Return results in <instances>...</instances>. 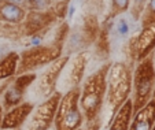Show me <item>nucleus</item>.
I'll return each mask as SVG.
<instances>
[{
  "mask_svg": "<svg viewBox=\"0 0 155 130\" xmlns=\"http://www.w3.org/2000/svg\"><path fill=\"white\" fill-rule=\"evenodd\" d=\"M155 85V66L152 54L137 62L135 71L132 75V93L130 101L133 107V114L141 107H144L151 100L152 89Z\"/></svg>",
  "mask_w": 155,
  "mask_h": 130,
  "instance_id": "obj_3",
  "label": "nucleus"
},
{
  "mask_svg": "<svg viewBox=\"0 0 155 130\" xmlns=\"http://www.w3.org/2000/svg\"><path fill=\"white\" fill-rule=\"evenodd\" d=\"M62 93L56 90L51 97L40 101L33 108L24 125V130H50L54 125V118Z\"/></svg>",
  "mask_w": 155,
  "mask_h": 130,
  "instance_id": "obj_8",
  "label": "nucleus"
},
{
  "mask_svg": "<svg viewBox=\"0 0 155 130\" xmlns=\"http://www.w3.org/2000/svg\"><path fill=\"white\" fill-rule=\"evenodd\" d=\"M132 75H133V70H132L130 63L115 62L108 67L107 90H106V100L103 110H106L110 119L122 107V104L130 99Z\"/></svg>",
  "mask_w": 155,
  "mask_h": 130,
  "instance_id": "obj_2",
  "label": "nucleus"
},
{
  "mask_svg": "<svg viewBox=\"0 0 155 130\" xmlns=\"http://www.w3.org/2000/svg\"><path fill=\"white\" fill-rule=\"evenodd\" d=\"M62 44L54 43L51 45H35L32 48L24 51L19 55V63H18L17 75L25 74V73H33L37 69L48 66L61 58Z\"/></svg>",
  "mask_w": 155,
  "mask_h": 130,
  "instance_id": "obj_5",
  "label": "nucleus"
},
{
  "mask_svg": "<svg viewBox=\"0 0 155 130\" xmlns=\"http://www.w3.org/2000/svg\"><path fill=\"white\" fill-rule=\"evenodd\" d=\"M152 130H155V125H154V127H152Z\"/></svg>",
  "mask_w": 155,
  "mask_h": 130,
  "instance_id": "obj_26",
  "label": "nucleus"
},
{
  "mask_svg": "<svg viewBox=\"0 0 155 130\" xmlns=\"http://www.w3.org/2000/svg\"><path fill=\"white\" fill-rule=\"evenodd\" d=\"M80 88L62 93L54 118V130H77L84 125L80 108Z\"/></svg>",
  "mask_w": 155,
  "mask_h": 130,
  "instance_id": "obj_4",
  "label": "nucleus"
},
{
  "mask_svg": "<svg viewBox=\"0 0 155 130\" xmlns=\"http://www.w3.org/2000/svg\"><path fill=\"white\" fill-rule=\"evenodd\" d=\"M89 59H91V55L88 51L80 52L73 58H69L68 64L64 66L58 81L59 92L64 93L68 90L80 88L82 80L85 78V70L89 63Z\"/></svg>",
  "mask_w": 155,
  "mask_h": 130,
  "instance_id": "obj_9",
  "label": "nucleus"
},
{
  "mask_svg": "<svg viewBox=\"0 0 155 130\" xmlns=\"http://www.w3.org/2000/svg\"><path fill=\"white\" fill-rule=\"evenodd\" d=\"M130 32H132V23H130V21H129L128 18L124 17V14L120 15V17H118V19L115 21L114 33L120 38H125V37H128V36L130 34Z\"/></svg>",
  "mask_w": 155,
  "mask_h": 130,
  "instance_id": "obj_17",
  "label": "nucleus"
},
{
  "mask_svg": "<svg viewBox=\"0 0 155 130\" xmlns=\"http://www.w3.org/2000/svg\"><path fill=\"white\" fill-rule=\"evenodd\" d=\"M2 90H3V85L0 86V93H2ZM3 114H4L3 107H2V104H0V123H2V118H3Z\"/></svg>",
  "mask_w": 155,
  "mask_h": 130,
  "instance_id": "obj_22",
  "label": "nucleus"
},
{
  "mask_svg": "<svg viewBox=\"0 0 155 130\" xmlns=\"http://www.w3.org/2000/svg\"><path fill=\"white\" fill-rule=\"evenodd\" d=\"M35 108L33 101H22L18 106L10 108L8 111H4L2 123H0V130H12V129H21L25 125L28 116Z\"/></svg>",
  "mask_w": 155,
  "mask_h": 130,
  "instance_id": "obj_11",
  "label": "nucleus"
},
{
  "mask_svg": "<svg viewBox=\"0 0 155 130\" xmlns=\"http://www.w3.org/2000/svg\"><path fill=\"white\" fill-rule=\"evenodd\" d=\"M80 6H81V0H71L70 3H69L68 6V10H66V18H68V21L70 22V21H73V18L76 17L77 11L80 10Z\"/></svg>",
  "mask_w": 155,
  "mask_h": 130,
  "instance_id": "obj_20",
  "label": "nucleus"
},
{
  "mask_svg": "<svg viewBox=\"0 0 155 130\" xmlns=\"http://www.w3.org/2000/svg\"><path fill=\"white\" fill-rule=\"evenodd\" d=\"M152 59H154V66H155V49H154V52H152Z\"/></svg>",
  "mask_w": 155,
  "mask_h": 130,
  "instance_id": "obj_24",
  "label": "nucleus"
},
{
  "mask_svg": "<svg viewBox=\"0 0 155 130\" xmlns=\"http://www.w3.org/2000/svg\"><path fill=\"white\" fill-rule=\"evenodd\" d=\"M30 2H32V6L36 10H44L51 3V0H30Z\"/></svg>",
  "mask_w": 155,
  "mask_h": 130,
  "instance_id": "obj_21",
  "label": "nucleus"
},
{
  "mask_svg": "<svg viewBox=\"0 0 155 130\" xmlns=\"http://www.w3.org/2000/svg\"><path fill=\"white\" fill-rule=\"evenodd\" d=\"M18 63H19V54L14 51L7 54L3 59H0V81H6L17 75Z\"/></svg>",
  "mask_w": 155,
  "mask_h": 130,
  "instance_id": "obj_15",
  "label": "nucleus"
},
{
  "mask_svg": "<svg viewBox=\"0 0 155 130\" xmlns=\"http://www.w3.org/2000/svg\"><path fill=\"white\" fill-rule=\"evenodd\" d=\"M133 116V107H132L130 99L122 104V107L111 116L107 130H129Z\"/></svg>",
  "mask_w": 155,
  "mask_h": 130,
  "instance_id": "obj_13",
  "label": "nucleus"
},
{
  "mask_svg": "<svg viewBox=\"0 0 155 130\" xmlns=\"http://www.w3.org/2000/svg\"><path fill=\"white\" fill-rule=\"evenodd\" d=\"M36 73H25L18 74L14 78H8L3 84V90L0 93V104L3 107V111H8L10 108L18 106L25 99V95L30 89L32 84L36 80Z\"/></svg>",
  "mask_w": 155,
  "mask_h": 130,
  "instance_id": "obj_7",
  "label": "nucleus"
},
{
  "mask_svg": "<svg viewBox=\"0 0 155 130\" xmlns=\"http://www.w3.org/2000/svg\"><path fill=\"white\" fill-rule=\"evenodd\" d=\"M155 125V100H150L148 103L137 110L133 116L129 130H152Z\"/></svg>",
  "mask_w": 155,
  "mask_h": 130,
  "instance_id": "obj_12",
  "label": "nucleus"
},
{
  "mask_svg": "<svg viewBox=\"0 0 155 130\" xmlns=\"http://www.w3.org/2000/svg\"><path fill=\"white\" fill-rule=\"evenodd\" d=\"M147 0H130V6H129V11H130L132 18L135 21H139L140 14L143 11L144 6H146Z\"/></svg>",
  "mask_w": 155,
  "mask_h": 130,
  "instance_id": "obj_19",
  "label": "nucleus"
},
{
  "mask_svg": "<svg viewBox=\"0 0 155 130\" xmlns=\"http://www.w3.org/2000/svg\"><path fill=\"white\" fill-rule=\"evenodd\" d=\"M129 6H130V0H111V7H110V12H108V18L114 19V18L125 14L126 11H129Z\"/></svg>",
  "mask_w": 155,
  "mask_h": 130,
  "instance_id": "obj_18",
  "label": "nucleus"
},
{
  "mask_svg": "<svg viewBox=\"0 0 155 130\" xmlns=\"http://www.w3.org/2000/svg\"><path fill=\"white\" fill-rule=\"evenodd\" d=\"M77 130H84V127H82V126H81V127H80V129H77Z\"/></svg>",
  "mask_w": 155,
  "mask_h": 130,
  "instance_id": "obj_25",
  "label": "nucleus"
},
{
  "mask_svg": "<svg viewBox=\"0 0 155 130\" xmlns=\"http://www.w3.org/2000/svg\"><path fill=\"white\" fill-rule=\"evenodd\" d=\"M139 22L141 28L155 23V0H147L146 6L140 14V18H139Z\"/></svg>",
  "mask_w": 155,
  "mask_h": 130,
  "instance_id": "obj_16",
  "label": "nucleus"
},
{
  "mask_svg": "<svg viewBox=\"0 0 155 130\" xmlns=\"http://www.w3.org/2000/svg\"><path fill=\"white\" fill-rule=\"evenodd\" d=\"M110 63L103 64L92 74L85 77L80 85V108L84 123H103V107L107 90V73Z\"/></svg>",
  "mask_w": 155,
  "mask_h": 130,
  "instance_id": "obj_1",
  "label": "nucleus"
},
{
  "mask_svg": "<svg viewBox=\"0 0 155 130\" xmlns=\"http://www.w3.org/2000/svg\"><path fill=\"white\" fill-rule=\"evenodd\" d=\"M69 62V56H61L52 63L48 64V67L37 75L35 82L32 84V97L35 101H43L45 99L51 97L56 92L58 81L63 71L64 66Z\"/></svg>",
  "mask_w": 155,
  "mask_h": 130,
  "instance_id": "obj_6",
  "label": "nucleus"
},
{
  "mask_svg": "<svg viewBox=\"0 0 155 130\" xmlns=\"http://www.w3.org/2000/svg\"><path fill=\"white\" fill-rule=\"evenodd\" d=\"M26 12L22 7L10 0H0V19L10 23H19L25 19Z\"/></svg>",
  "mask_w": 155,
  "mask_h": 130,
  "instance_id": "obj_14",
  "label": "nucleus"
},
{
  "mask_svg": "<svg viewBox=\"0 0 155 130\" xmlns=\"http://www.w3.org/2000/svg\"><path fill=\"white\" fill-rule=\"evenodd\" d=\"M151 99L155 100V85H154V89H152V95H151Z\"/></svg>",
  "mask_w": 155,
  "mask_h": 130,
  "instance_id": "obj_23",
  "label": "nucleus"
},
{
  "mask_svg": "<svg viewBox=\"0 0 155 130\" xmlns=\"http://www.w3.org/2000/svg\"><path fill=\"white\" fill-rule=\"evenodd\" d=\"M128 56L130 63H137L148 55H151L155 49V23L141 28L139 34L133 36L129 40Z\"/></svg>",
  "mask_w": 155,
  "mask_h": 130,
  "instance_id": "obj_10",
  "label": "nucleus"
},
{
  "mask_svg": "<svg viewBox=\"0 0 155 130\" xmlns=\"http://www.w3.org/2000/svg\"><path fill=\"white\" fill-rule=\"evenodd\" d=\"M12 130H21V129H12Z\"/></svg>",
  "mask_w": 155,
  "mask_h": 130,
  "instance_id": "obj_27",
  "label": "nucleus"
}]
</instances>
